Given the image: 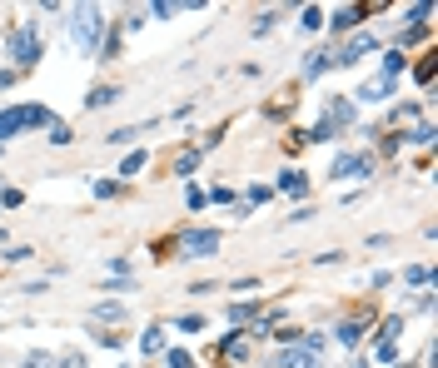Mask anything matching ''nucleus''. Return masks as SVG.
Returning a JSON list of instances; mask_svg holds the SVG:
<instances>
[{
    "label": "nucleus",
    "mask_w": 438,
    "mask_h": 368,
    "mask_svg": "<svg viewBox=\"0 0 438 368\" xmlns=\"http://www.w3.org/2000/svg\"><path fill=\"white\" fill-rule=\"evenodd\" d=\"M50 129L55 125V115L45 110V105H15V110H0V149H6V140L10 135H20V129Z\"/></svg>",
    "instance_id": "1"
},
{
    "label": "nucleus",
    "mask_w": 438,
    "mask_h": 368,
    "mask_svg": "<svg viewBox=\"0 0 438 368\" xmlns=\"http://www.w3.org/2000/svg\"><path fill=\"white\" fill-rule=\"evenodd\" d=\"M100 30H105V15H100L95 6H80V10L70 15V40H75V50H80V55H95Z\"/></svg>",
    "instance_id": "2"
},
{
    "label": "nucleus",
    "mask_w": 438,
    "mask_h": 368,
    "mask_svg": "<svg viewBox=\"0 0 438 368\" xmlns=\"http://www.w3.org/2000/svg\"><path fill=\"white\" fill-rule=\"evenodd\" d=\"M353 120V105L349 100H329V110L319 115V125H314V135H304V140H329L333 129H344Z\"/></svg>",
    "instance_id": "3"
},
{
    "label": "nucleus",
    "mask_w": 438,
    "mask_h": 368,
    "mask_svg": "<svg viewBox=\"0 0 438 368\" xmlns=\"http://www.w3.org/2000/svg\"><path fill=\"white\" fill-rule=\"evenodd\" d=\"M215 249H219V234L215 229H184L179 234V254H190V259H204Z\"/></svg>",
    "instance_id": "4"
},
{
    "label": "nucleus",
    "mask_w": 438,
    "mask_h": 368,
    "mask_svg": "<svg viewBox=\"0 0 438 368\" xmlns=\"http://www.w3.org/2000/svg\"><path fill=\"white\" fill-rule=\"evenodd\" d=\"M10 60H20V65H35V60H40V40H35V25H20V30L10 35Z\"/></svg>",
    "instance_id": "5"
},
{
    "label": "nucleus",
    "mask_w": 438,
    "mask_h": 368,
    "mask_svg": "<svg viewBox=\"0 0 438 368\" xmlns=\"http://www.w3.org/2000/svg\"><path fill=\"white\" fill-rule=\"evenodd\" d=\"M279 368H324V358L309 354L304 343H289V349H279Z\"/></svg>",
    "instance_id": "6"
},
{
    "label": "nucleus",
    "mask_w": 438,
    "mask_h": 368,
    "mask_svg": "<svg viewBox=\"0 0 438 368\" xmlns=\"http://www.w3.org/2000/svg\"><path fill=\"white\" fill-rule=\"evenodd\" d=\"M369 169H373V160H369V155H339V160H333V169H329V175H333V180L364 175V180H369Z\"/></svg>",
    "instance_id": "7"
},
{
    "label": "nucleus",
    "mask_w": 438,
    "mask_h": 368,
    "mask_svg": "<svg viewBox=\"0 0 438 368\" xmlns=\"http://www.w3.org/2000/svg\"><path fill=\"white\" fill-rule=\"evenodd\" d=\"M369 50H373V35L364 30V35H353V40H349V45H344L339 55H329V65H353V60H364Z\"/></svg>",
    "instance_id": "8"
},
{
    "label": "nucleus",
    "mask_w": 438,
    "mask_h": 368,
    "mask_svg": "<svg viewBox=\"0 0 438 368\" xmlns=\"http://www.w3.org/2000/svg\"><path fill=\"white\" fill-rule=\"evenodd\" d=\"M120 100V90H115V85H95V90L85 95V105H90V110H105V105H115Z\"/></svg>",
    "instance_id": "9"
},
{
    "label": "nucleus",
    "mask_w": 438,
    "mask_h": 368,
    "mask_svg": "<svg viewBox=\"0 0 438 368\" xmlns=\"http://www.w3.org/2000/svg\"><path fill=\"white\" fill-rule=\"evenodd\" d=\"M279 189H284V194H309V180L299 175V169H284V175H279Z\"/></svg>",
    "instance_id": "10"
},
{
    "label": "nucleus",
    "mask_w": 438,
    "mask_h": 368,
    "mask_svg": "<svg viewBox=\"0 0 438 368\" xmlns=\"http://www.w3.org/2000/svg\"><path fill=\"white\" fill-rule=\"evenodd\" d=\"M244 354H249V343H244V334H229V338H224V358H229V363H239Z\"/></svg>",
    "instance_id": "11"
},
{
    "label": "nucleus",
    "mask_w": 438,
    "mask_h": 368,
    "mask_svg": "<svg viewBox=\"0 0 438 368\" xmlns=\"http://www.w3.org/2000/svg\"><path fill=\"white\" fill-rule=\"evenodd\" d=\"M359 15H364L359 6H344L339 15H333V30H353V25H359Z\"/></svg>",
    "instance_id": "12"
},
{
    "label": "nucleus",
    "mask_w": 438,
    "mask_h": 368,
    "mask_svg": "<svg viewBox=\"0 0 438 368\" xmlns=\"http://www.w3.org/2000/svg\"><path fill=\"white\" fill-rule=\"evenodd\" d=\"M140 343H144V354H160V349H164V329H160V323H150Z\"/></svg>",
    "instance_id": "13"
},
{
    "label": "nucleus",
    "mask_w": 438,
    "mask_h": 368,
    "mask_svg": "<svg viewBox=\"0 0 438 368\" xmlns=\"http://www.w3.org/2000/svg\"><path fill=\"white\" fill-rule=\"evenodd\" d=\"M388 90H393V80H384V75H379V80H369V85H364V100H384Z\"/></svg>",
    "instance_id": "14"
},
{
    "label": "nucleus",
    "mask_w": 438,
    "mask_h": 368,
    "mask_svg": "<svg viewBox=\"0 0 438 368\" xmlns=\"http://www.w3.org/2000/svg\"><path fill=\"white\" fill-rule=\"evenodd\" d=\"M324 65H329V50H324V55H309V65H304V80H319V75H324Z\"/></svg>",
    "instance_id": "15"
},
{
    "label": "nucleus",
    "mask_w": 438,
    "mask_h": 368,
    "mask_svg": "<svg viewBox=\"0 0 438 368\" xmlns=\"http://www.w3.org/2000/svg\"><path fill=\"white\" fill-rule=\"evenodd\" d=\"M404 70V50H388V60H384V80H393Z\"/></svg>",
    "instance_id": "16"
},
{
    "label": "nucleus",
    "mask_w": 438,
    "mask_h": 368,
    "mask_svg": "<svg viewBox=\"0 0 438 368\" xmlns=\"http://www.w3.org/2000/svg\"><path fill=\"white\" fill-rule=\"evenodd\" d=\"M95 318H105V323L110 318H124V304H95Z\"/></svg>",
    "instance_id": "17"
},
{
    "label": "nucleus",
    "mask_w": 438,
    "mask_h": 368,
    "mask_svg": "<svg viewBox=\"0 0 438 368\" xmlns=\"http://www.w3.org/2000/svg\"><path fill=\"white\" fill-rule=\"evenodd\" d=\"M359 338H364V329H359V323H344V329H339V343H349V349H353Z\"/></svg>",
    "instance_id": "18"
},
{
    "label": "nucleus",
    "mask_w": 438,
    "mask_h": 368,
    "mask_svg": "<svg viewBox=\"0 0 438 368\" xmlns=\"http://www.w3.org/2000/svg\"><path fill=\"white\" fill-rule=\"evenodd\" d=\"M164 363H170V368H195V358L184 354V349H170V358H164Z\"/></svg>",
    "instance_id": "19"
},
{
    "label": "nucleus",
    "mask_w": 438,
    "mask_h": 368,
    "mask_svg": "<svg viewBox=\"0 0 438 368\" xmlns=\"http://www.w3.org/2000/svg\"><path fill=\"white\" fill-rule=\"evenodd\" d=\"M195 164H199V149H190V155H179V160H175V169H179V175H190Z\"/></svg>",
    "instance_id": "20"
},
{
    "label": "nucleus",
    "mask_w": 438,
    "mask_h": 368,
    "mask_svg": "<svg viewBox=\"0 0 438 368\" xmlns=\"http://www.w3.org/2000/svg\"><path fill=\"white\" fill-rule=\"evenodd\" d=\"M428 279H433L428 264H413V269H408V284H428Z\"/></svg>",
    "instance_id": "21"
},
{
    "label": "nucleus",
    "mask_w": 438,
    "mask_h": 368,
    "mask_svg": "<svg viewBox=\"0 0 438 368\" xmlns=\"http://www.w3.org/2000/svg\"><path fill=\"white\" fill-rule=\"evenodd\" d=\"M299 25H304V30H319V25H324V10H304Z\"/></svg>",
    "instance_id": "22"
},
{
    "label": "nucleus",
    "mask_w": 438,
    "mask_h": 368,
    "mask_svg": "<svg viewBox=\"0 0 438 368\" xmlns=\"http://www.w3.org/2000/svg\"><path fill=\"white\" fill-rule=\"evenodd\" d=\"M179 329H184V334H199V329H204V318H199V314H184V318H179Z\"/></svg>",
    "instance_id": "23"
},
{
    "label": "nucleus",
    "mask_w": 438,
    "mask_h": 368,
    "mask_svg": "<svg viewBox=\"0 0 438 368\" xmlns=\"http://www.w3.org/2000/svg\"><path fill=\"white\" fill-rule=\"evenodd\" d=\"M50 144H70V129H65V125H60V120L50 125Z\"/></svg>",
    "instance_id": "24"
},
{
    "label": "nucleus",
    "mask_w": 438,
    "mask_h": 368,
    "mask_svg": "<svg viewBox=\"0 0 438 368\" xmlns=\"http://www.w3.org/2000/svg\"><path fill=\"white\" fill-rule=\"evenodd\" d=\"M140 169H144V155H140V149H135V155H124V175H140Z\"/></svg>",
    "instance_id": "25"
},
{
    "label": "nucleus",
    "mask_w": 438,
    "mask_h": 368,
    "mask_svg": "<svg viewBox=\"0 0 438 368\" xmlns=\"http://www.w3.org/2000/svg\"><path fill=\"white\" fill-rule=\"evenodd\" d=\"M428 15H433V6H413V10H408V20H413V25H424Z\"/></svg>",
    "instance_id": "26"
},
{
    "label": "nucleus",
    "mask_w": 438,
    "mask_h": 368,
    "mask_svg": "<svg viewBox=\"0 0 438 368\" xmlns=\"http://www.w3.org/2000/svg\"><path fill=\"white\" fill-rule=\"evenodd\" d=\"M25 368H50V358H45V354H30V358H25Z\"/></svg>",
    "instance_id": "27"
},
{
    "label": "nucleus",
    "mask_w": 438,
    "mask_h": 368,
    "mask_svg": "<svg viewBox=\"0 0 438 368\" xmlns=\"http://www.w3.org/2000/svg\"><path fill=\"white\" fill-rule=\"evenodd\" d=\"M353 368H369V358H353Z\"/></svg>",
    "instance_id": "28"
}]
</instances>
